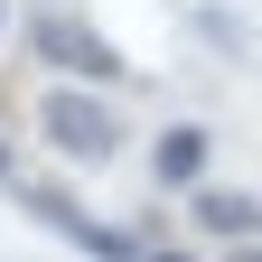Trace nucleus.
<instances>
[{
    "instance_id": "obj_1",
    "label": "nucleus",
    "mask_w": 262,
    "mask_h": 262,
    "mask_svg": "<svg viewBox=\"0 0 262 262\" xmlns=\"http://www.w3.org/2000/svg\"><path fill=\"white\" fill-rule=\"evenodd\" d=\"M28 56L56 66V75L84 84V94H94V84H131V56H122L84 10H38V19H28Z\"/></svg>"
},
{
    "instance_id": "obj_2",
    "label": "nucleus",
    "mask_w": 262,
    "mask_h": 262,
    "mask_svg": "<svg viewBox=\"0 0 262 262\" xmlns=\"http://www.w3.org/2000/svg\"><path fill=\"white\" fill-rule=\"evenodd\" d=\"M38 141H47L56 159H75V169H103L131 131H122V113L103 103V94H84V84H47V94H38Z\"/></svg>"
},
{
    "instance_id": "obj_3",
    "label": "nucleus",
    "mask_w": 262,
    "mask_h": 262,
    "mask_svg": "<svg viewBox=\"0 0 262 262\" xmlns=\"http://www.w3.org/2000/svg\"><path fill=\"white\" fill-rule=\"evenodd\" d=\"M19 196H28V215H38L47 234H66V244H75V253H94V262H141V253H150L141 234H122V225H103L94 206H75L66 187H19Z\"/></svg>"
},
{
    "instance_id": "obj_4",
    "label": "nucleus",
    "mask_w": 262,
    "mask_h": 262,
    "mask_svg": "<svg viewBox=\"0 0 262 262\" xmlns=\"http://www.w3.org/2000/svg\"><path fill=\"white\" fill-rule=\"evenodd\" d=\"M187 225H196L206 244H253V234H262V206H253L244 187H215V178H206V187L187 196Z\"/></svg>"
},
{
    "instance_id": "obj_5",
    "label": "nucleus",
    "mask_w": 262,
    "mask_h": 262,
    "mask_svg": "<svg viewBox=\"0 0 262 262\" xmlns=\"http://www.w3.org/2000/svg\"><path fill=\"white\" fill-rule=\"evenodd\" d=\"M206 122H169V131H159V141H150V169H159V187H206Z\"/></svg>"
},
{
    "instance_id": "obj_6",
    "label": "nucleus",
    "mask_w": 262,
    "mask_h": 262,
    "mask_svg": "<svg viewBox=\"0 0 262 262\" xmlns=\"http://www.w3.org/2000/svg\"><path fill=\"white\" fill-rule=\"evenodd\" d=\"M141 262H196V253H178V244H150V253H141Z\"/></svg>"
},
{
    "instance_id": "obj_7",
    "label": "nucleus",
    "mask_w": 262,
    "mask_h": 262,
    "mask_svg": "<svg viewBox=\"0 0 262 262\" xmlns=\"http://www.w3.org/2000/svg\"><path fill=\"white\" fill-rule=\"evenodd\" d=\"M234 262H262V244H234Z\"/></svg>"
},
{
    "instance_id": "obj_8",
    "label": "nucleus",
    "mask_w": 262,
    "mask_h": 262,
    "mask_svg": "<svg viewBox=\"0 0 262 262\" xmlns=\"http://www.w3.org/2000/svg\"><path fill=\"white\" fill-rule=\"evenodd\" d=\"M10 169H19V159H10V141H0V178H10Z\"/></svg>"
},
{
    "instance_id": "obj_9",
    "label": "nucleus",
    "mask_w": 262,
    "mask_h": 262,
    "mask_svg": "<svg viewBox=\"0 0 262 262\" xmlns=\"http://www.w3.org/2000/svg\"><path fill=\"white\" fill-rule=\"evenodd\" d=\"M0 28H10V0H0Z\"/></svg>"
},
{
    "instance_id": "obj_10",
    "label": "nucleus",
    "mask_w": 262,
    "mask_h": 262,
    "mask_svg": "<svg viewBox=\"0 0 262 262\" xmlns=\"http://www.w3.org/2000/svg\"><path fill=\"white\" fill-rule=\"evenodd\" d=\"M38 10H66V0H38Z\"/></svg>"
}]
</instances>
